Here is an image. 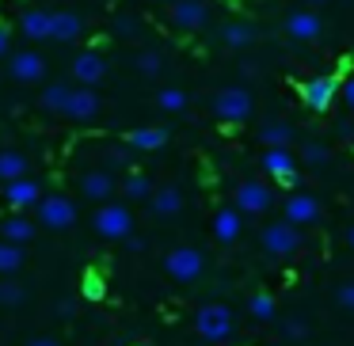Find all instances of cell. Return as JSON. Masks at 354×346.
<instances>
[{
    "label": "cell",
    "instance_id": "cell-18",
    "mask_svg": "<svg viewBox=\"0 0 354 346\" xmlns=\"http://www.w3.org/2000/svg\"><path fill=\"white\" fill-rule=\"evenodd\" d=\"M122 145H130L133 153H160L168 145V133L160 126H138V130H130L122 137Z\"/></svg>",
    "mask_w": 354,
    "mask_h": 346
},
{
    "label": "cell",
    "instance_id": "cell-28",
    "mask_svg": "<svg viewBox=\"0 0 354 346\" xmlns=\"http://www.w3.org/2000/svg\"><path fill=\"white\" fill-rule=\"evenodd\" d=\"M69 92H73L69 84H46V88H42V95H39V99H42V107H46L50 115H65V103H69Z\"/></svg>",
    "mask_w": 354,
    "mask_h": 346
},
{
    "label": "cell",
    "instance_id": "cell-36",
    "mask_svg": "<svg viewBox=\"0 0 354 346\" xmlns=\"http://www.w3.org/2000/svg\"><path fill=\"white\" fill-rule=\"evenodd\" d=\"M115 35L118 39H133V35H138V16H118L115 19Z\"/></svg>",
    "mask_w": 354,
    "mask_h": 346
},
{
    "label": "cell",
    "instance_id": "cell-23",
    "mask_svg": "<svg viewBox=\"0 0 354 346\" xmlns=\"http://www.w3.org/2000/svg\"><path fill=\"white\" fill-rule=\"evenodd\" d=\"M31 175V164L19 148H0V183H12V179Z\"/></svg>",
    "mask_w": 354,
    "mask_h": 346
},
{
    "label": "cell",
    "instance_id": "cell-27",
    "mask_svg": "<svg viewBox=\"0 0 354 346\" xmlns=\"http://www.w3.org/2000/svg\"><path fill=\"white\" fill-rule=\"evenodd\" d=\"M149 194H153V183H149V175H141V171H130V175H122V198H126V202H145Z\"/></svg>",
    "mask_w": 354,
    "mask_h": 346
},
{
    "label": "cell",
    "instance_id": "cell-10",
    "mask_svg": "<svg viewBox=\"0 0 354 346\" xmlns=\"http://www.w3.org/2000/svg\"><path fill=\"white\" fill-rule=\"evenodd\" d=\"M282 217L290 224H297V229L316 224V221H320V202H316L313 194H305V191H293L290 198L282 202Z\"/></svg>",
    "mask_w": 354,
    "mask_h": 346
},
{
    "label": "cell",
    "instance_id": "cell-8",
    "mask_svg": "<svg viewBox=\"0 0 354 346\" xmlns=\"http://www.w3.org/2000/svg\"><path fill=\"white\" fill-rule=\"evenodd\" d=\"M335 95H339V77H331V73H320V77L301 84V103L308 110H328L335 103Z\"/></svg>",
    "mask_w": 354,
    "mask_h": 346
},
{
    "label": "cell",
    "instance_id": "cell-2",
    "mask_svg": "<svg viewBox=\"0 0 354 346\" xmlns=\"http://www.w3.org/2000/svg\"><path fill=\"white\" fill-rule=\"evenodd\" d=\"M194 331H198V338H206V343H225V338H232V331H236V320H232L229 305L209 300V305H202L198 312H194Z\"/></svg>",
    "mask_w": 354,
    "mask_h": 346
},
{
    "label": "cell",
    "instance_id": "cell-12",
    "mask_svg": "<svg viewBox=\"0 0 354 346\" xmlns=\"http://www.w3.org/2000/svg\"><path fill=\"white\" fill-rule=\"evenodd\" d=\"M286 35H290L293 42H316L324 35V19L308 8H297V12L286 16Z\"/></svg>",
    "mask_w": 354,
    "mask_h": 346
},
{
    "label": "cell",
    "instance_id": "cell-6",
    "mask_svg": "<svg viewBox=\"0 0 354 346\" xmlns=\"http://www.w3.org/2000/svg\"><path fill=\"white\" fill-rule=\"evenodd\" d=\"M35 213H39V221L46 224V229L62 232V229H73V224H77V202H73L69 194H42V198L35 202Z\"/></svg>",
    "mask_w": 354,
    "mask_h": 346
},
{
    "label": "cell",
    "instance_id": "cell-21",
    "mask_svg": "<svg viewBox=\"0 0 354 346\" xmlns=\"http://www.w3.org/2000/svg\"><path fill=\"white\" fill-rule=\"evenodd\" d=\"M149 209H153V217H160V221L183 213V191H179V186H160V191L149 194Z\"/></svg>",
    "mask_w": 354,
    "mask_h": 346
},
{
    "label": "cell",
    "instance_id": "cell-42",
    "mask_svg": "<svg viewBox=\"0 0 354 346\" xmlns=\"http://www.w3.org/2000/svg\"><path fill=\"white\" fill-rule=\"evenodd\" d=\"M27 346H65V343H57V338H50V335H39V338H31Z\"/></svg>",
    "mask_w": 354,
    "mask_h": 346
},
{
    "label": "cell",
    "instance_id": "cell-25",
    "mask_svg": "<svg viewBox=\"0 0 354 346\" xmlns=\"http://www.w3.org/2000/svg\"><path fill=\"white\" fill-rule=\"evenodd\" d=\"M221 42L232 50H244L255 42V27L244 23V19H232V23H221Z\"/></svg>",
    "mask_w": 354,
    "mask_h": 346
},
{
    "label": "cell",
    "instance_id": "cell-15",
    "mask_svg": "<svg viewBox=\"0 0 354 346\" xmlns=\"http://www.w3.org/2000/svg\"><path fill=\"white\" fill-rule=\"evenodd\" d=\"M206 19V0H171V23L179 31H202Z\"/></svg>",
    "mask_w": 354,
    "mask_h": 346
},
{
    "label": "cell",
    "instance_id": "cell-16",
    "mask_svg": "<svg viewBox=\"0 0 354 346\" xmlns=\"http://www.w3.org/2000/svg\"><path fill=\"white\" fill-rule=\"evenodd\" d=\"M263 171L274 175L278 183H286V186L297 183V160H293L290 148H267V153H263Z\"/></svg>",
    "mask_w": 354,
    "mask_h": 346
},
{
    "label": "cell",
    "instance_id": "cell-38",
    "mask_svg": "<svg viewBox=\"0 0 354 346\" xmlns=\"http://www.w3.org/2000/svg\"><path fill=\"white\" fill-rule=\"evenodd\" d=\"M107 160L115 164V168H130V160H133V148H130V145H122V148H111V153H107Z\"/></svg>",
    "mask_w": 354,
    "mask_h": 346
},
{
    "label": "cell",
    "instance_id": "cell-9",
    "mask_svg": "<svg viewBox=\"0 0 354 346\" xmlns=\"http://www.w3.org/2000/svg\"><path fill=\"white\" fill-rule=\"evenodd\" d=\"M8 73H12V80H19V84H42V77H46V61H42V54H35L31 46L12 50L8 54Z\"/></svg>",
    "mask_w": 354,
    "mask_h": 346
},
{
    "label": "cell",
    "instance_id": "cell-43",
    "mask_svg": "<svg viewBox=\"0 0 354 346\" xmlns=\"http://www.w3.org/2000/svg\"><path fill=\"white\" fill-rule=\"evenodd\" d=\"M346 244H351V247H354V224H351V232H346Z\"/></svg>",
    "mask_w": 354,
    "mask_h": 346
},
{
    "label": "cell",
    "instance_id": "cell-4",
    "mask_svg": "<svg viewBox=\"0 0 354 346\" xmlns=\"http://www.w3.org/2000/svg\"><path fill=\"white\" fill-rule=\"evenodd\" d=\"M164 270H168L171 282L191 285V282H198V278L206 274V255H202L198 247H191V244L171 247V251L164 255Z\"/></svg>",
    "mask_w": 354,
    "mask_h": 346
},
{
    "label": "cell",
    "instance_id": "cell-24",
    "mask_svg": "<svg viewBox=\"0 0 354 346\" xmlns=\"http://www.w3.org/2000/svg\"><path fill=\"white\" fill-rule=\"evenodd\" d=\"M0 240H8V244H31L35 240V224H31V217H8V221H0Z\"/></svg>",
    "mask_w": 354,
    "mask_h": 346
},
{
    "label": "cell",
    "instance_id": "cell-41",
    "mask_svg": "<svg viewBox=\"0 0 354 346\" xmlns=\"http://www.w3.org/2000/svg\"><path fill=\"white\" fill-rule=\"evenodd\" d=\"M12 54V35H8V27L0 23V57H8Z\"/></svg>",
    "mask_w": 354,
    "mask_h": 346
},
{
    "label": "cell",
    "instance_id": "cell-13",
    "mask_svg": "<svg viewBox=\"0 0 354 346\" xmlns=\"http://www.w3.org/2000/svg\"><path fill=\"white\" fill-rule=\"evenodd\" d=\"M103 77H107V61H103V54H95V50H84V54L73 57V80H77V84L95 88Z\"/></svg>",
    "mask_w": 354,
    "mask_h": 346
},
{
    "label": "cell",
    "instance_id": "cell-20",
    "mask_svg": "<svg viewBox=\"0 0 354 346\" xmlns=\"http://www.w3.org/2000/svg\"><path fill=\"white\" fill-rule=\"evenodd\" d=\"M84 35V19L77 12H50V39L54 42H77Z\"/></svg>",
    "mask_w": 354,
    "mask_h": 346
},
{
    "label": "cell",
    "instance_id": "cell-7",
    "mask_svg": "<svg viewBox=\"0 0 354 346\" xmlns=\"http://www.w3.org/2000/svg\"><path fill=\"white\" fill-rule=\"evenodd\" d=\"M232 206L244 217H259L274 206V194H270V186L263 183V179H244V183L236 186V194H232Z\"/></svg>",
    "mask_w": 354,
    "mask_h": 346
},
{
    "label": "cell",
    "instance_id": "cell-35",
    "mask_svg": "<svg viewBox=\"0 0 354 346\" xmlns=\"http://www.w3.org/2000/svg\"><path fill=\"white\" fill-rule=\"evenodd\" d=\"M282 335L290 338V343H305V338H308V323L293 316V320H286V323H282Z\"/></svg>",
    "mask_w": 354,
    "mask_h": 346
},
{
    "label": "cell",
    "instance_id": "cell-29",
    "mask_svg": "<svg viewBox=\"0 0 354 346\" xmlns=\"http://www.w3.org/2000/svg\"><path fill=\"white\" fill-rule=\"evenodd\" d=\"M19 267H24V247L0 240V278H12Z\"/></svg>",
    "mask_w": 354,
    "mask_h": 346
},
{
    "label": "cell",
    "instance_id": "cell-17",
    "mask_svg": "<svg viewBox=\"0 0 354 346\" xmlns=\"http://www.w3.org/2000/svg\"><path fill=\"white\" fill-rule=\"evenodd\" d=\"M115 186H118V179H115V171H107V168L84 171V175H80V194L92 198V202H107L111 194H115Z\"/></svg>",
    "mask_w": 354,
    "mask_h": 346
},
{
    "label": "cell",
    "instance_id": "cell-14",
    "mask_svg": "<svg viewBox=\"0 0 354 346\" xmlns=\"http://www.w3.org/2000/svg\"><path fill=\"white\" fill-rule=\"evenodd\" d=\"M244 236V213H240L236 206H221L214 213V240L217 244H236V240Z\"/></svg>",
    "mask_w": 354,
    "mask_h": 346
},
{
    "label": "cell",
    "instance_id": "cell-37",
    "mask_svg": "<svg viewBox=\"0 0 354 346\" xmlns=\"http://www.w3.org/2000/svg\"><path fill=\"white\" fill-rule=\"evenodd\" d=\"M335 305L346 308V312H354V282H343V285L335 289Z\"/></svg>",
    "mask_w": 354,
    "mask_h": 346
},
{
    "label": "cell",
    "instance_id": "cell-22",
    "mask_svg": "<svg viewBox=\"0 0 354 346\" xmlns=\"http://www.w3.org/2000/svg\"><path fill=\"white\" fill-rule=\"evenodd\" d=\"M19 31H24L27 42H50V12L31 8L19 16Z\"/></svg>",
    "mask_w": 354,
    "mask_h": 346
},
{
    "label": "cell",
    "instance_id": "cell-30",
    "mask_svg": "<svg viewBox=\"0 0 354 346\" xmlns=\"http://www.w3.org/2000/svg\"><path fill=\"white\" fill-rule=\"evenodd\" d=\"M248 312H252V320H274V293L255 289L248 297Z\"/></svg>",
    "mask_w": 354,
    "mask_h": 346
},
{
    "label": "cell",
    "instance_id": "cell-32",
    "mask_svg": "<svg viewBox=\"0 0 354 346\" xmlns=\"http://www.w3.org/2000/svg\"><path fill=\"white\" fill-rule=\"evenodd\" d=\"M24 297H27V285L12 282V278H0V308H16V305H24Z\"/></svg>",
    "mask_w": 354,
    "mask_h": 346
},
{
    "label": "cell",
    "instance_id": "cell-1",
    "mask_svg": "<svg viewBox=\"0 0 354 346\" xmlns=\"http://www.w3.org/2000/svg\"><path fill=\"white\" fill-rule=\"evenodd\" d=\"M209 115H214L221 126H240V122H248V118L255 115V99H252L248 88L225 84V88H217L214 99H209Z\"/></svg>",
    "mask_w": 354,
    "mask_h": 346
},
{
    "label": "cell",
    "instance_id": "cell-26",
    "mask_svg": "<svg viewBox=\"0 0 354 346\" xmlns=\"http://www.w3.org/2000/svg\"><path fill=\"white\" fill-rule=\"evenodd\" d=\"M259 141L267 148H290V141H293V126L290 122H267L259 130Z\"/></svg>",
    "mask_w": 354,
    "mask_h": 346
},
{
    "label": "cell",
    "instance_id": "cell-31",
    "mask_svg": "<svg viewBox=\"0 0 354 346\" xmlns=\"http://www.w3.org/2000/svg\"><path fill=\"white\" fill-rule=\"evenodd\" d=\"M156 103H160V110H168V115H179V110H187V92L183 88H160V95H156Z\"/></svg>",
    "mask_w": 354,
    "mask_h": 346
},
{
    "label": "cell",
    "instance_id": "cell-33",
    "mask_svg": "<svg viewBox=\"0 0 354 346\" xmlns=\"http://www.w3.org/2000/svg\"><path fill=\"white\" fill-rule=\"evenodd\" d=\"M133 65H138V73H145V77H156V73L164 69L156 50H138V54H133Z\"/></svg>",
    "mask_w": 354,
    "mask_h": 346
},
{
    "label": "cell",
    "instance_id": "cell-39",
    "mask_svg": "<svg viewBox=\"0 0 354 346\" xmlns=\"http://www.w3.org/2000/svg\"><path fill=\"white\" fill-rule=\"evenodd\" d=\"M339 95H343V103L354 110V73H351L346 80H339Z\"/></svg>",
    "mask_w": 354,
    "mask_h": 346
},
{
    "label": "cell",
    "instance_id": "cell-19",
    "mask_svg": "<svg viewBox=\"0 0 354 346\" xmlns=\"http://www.w3.org/2000/svg\"><path fill=\"white\" fill-rule=\"evenodd\" d=\"M39 198H42V191H39V183H35L31 175L4 183V202H8L12 209H27V206H35Z\"/></svg>",
    "mask_w": 354,
    "mask_h": 346
},
{
    "label": "cell",
    "instance_id": "cell-3",
    "mask_svg": "<svg viewBox=\"0 0 354 346\" xmlns=\"http://www.w3.org/2000/svg\"><path fill=\"white\" fill-rule=\"evenodd\" d=\"M92 229L95 236L103 240H126L133 232V213L130 206H122V202H100V209L92 213Z\"/></svg>",
    "mask_w": 354,
    "mask_h": 346
},
{
    "label": "cell",
    "instance_id": "cell-34",
    "mask_svg": "<svg viewBox=\"0 0 354 346\" xmlns=\"http://www.w3.org/2000/svg\"><path fill=\"white\" fill-rule=\"evenodd\" d=\"M328 145L324 141H305V148H301V160L308 164V168H320V164H328Z\"/></svg>",
    "mask_w": 354,
    "mask_h": 346
},
{
    "label": "cell",
    "instance_id": "cell-11",
    "mask_svg": "<svg viewBox=\"0 0 354 346\" xmlns=\"http://www.w3.org/2000/svg\"><path fill=\"white\" fill-rule=\"evenodd\" d=\"M103 110L100 95H95V88H73L69 92V103H65V118H73V122H95Z\"/></svg>",
    "mask_w": 354,
    "mask_h": 346
},
{
    "label": "cell",
    "instance_id": "cell-45",
    "mask_svg": "<svg viewBox=\"0 0 354 346\" xmlns=\"http://www.w3.org/2000/svg\"><path fill=\"white\" fill-rule=\"evenodd\" d=\"M153 4H171V0H153Z\"/></svg>",
    "mask_w": 354,
    "mask_h": 346
},
{
    "label": "cell",
    "instance_id": "cell-44",
    "mask_svg": "<svg viewBox=\"0 0 354 346\" xmlns=\"http://www.w3.org/2000/svg\"><path fill=\"white\" fill-rule=\"evenodd\" d=\"M308 4H328V0H308Z\"/></svg>",
    "mask_w": 354,
    "mask_h": 346
},
{
    "label": "cell",
    "instance_id": "cell-40",
    "mask_svg": "<svg viewBox=\"0 0 354 346\" xmlns=\"http://www.w3.org/2000/svg\"><path fill=\"white\" fill-rule=\"evenodd\" d=\"M57 316H62V320H73V316H77V305H73V300H57V308H54Z\"/></svg>",
    "mask_w": 354,
    "mask_h": 346
},
{
    "label": "cell",
    "instance_id": "cell-5",
    "mask_svg": "<svg viewBox=\"0 0 354 346\" xmlns=\"http://www.w3.org/2000/svg\"><path fill=\"white\" fill-rule=\"evenodd\" d=\"M259 244H263V251L274 255V259H290V255L301 251V229L282 217V221L267 224V229L259 232Z\"/></svg>",
    "mask_w": 354,
    "mask_h": 346
}]
</instances>
